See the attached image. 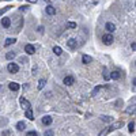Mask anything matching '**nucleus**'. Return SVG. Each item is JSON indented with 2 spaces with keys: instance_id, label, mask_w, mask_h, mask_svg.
I'll return each instance as SVG.
<instances>
[{
  "instance_id": "obj_1",
  "label": "nucleus",
  "mask_w": 136,
  "mask_h": 136,
  "mask_svg": "<svg viewBox=\"0 0 136 136\" xmlns=\"http://www.w3.org/2000/svg\"><path fill=\"white\" fill-rule=\"evenodd\" d=\"M102 41H103V44H105V45H112L114 40H113V36L108 33V34H103V36H102Z\"/></svg>"
},
{
  "instance_id": "obj_2",
  "label": "nucleus",
  "mask_w": 136,
  "mask_h": 136,
  "mask_svg": "<svg viewBox=\"0 0 136 136\" xmlns=\"http://www.w3.org/2000/svg\"><path fill=\"white\" fill-rule=\"evenodd\" d=\"M7 69H8V72H11V74H16V72L19 71V67H18V64H15V63H8Z\"/></svg>"
},
{
  "instance_id": "obj_3",
  "label": "nucleus",
  "mask_w": 136,
  "mask_h": 136,
  "mask_svg": "<svg viewBox=\"0 0 136 136\" xmlns=\"http://www.w3.org/2000/svg\"><path fill=\"white\" fill-rule=\"evenodd\" d=\"M25 52L27 54H33V53H36V48L31 44H27V45H25Z\"/></svg>"
},
{
  "instance_id": "obj_4",
  "label": "nucleus",
  "mask_w": 136,
  "mask_h": 136,
  "mask_svg": "<svg viewBox=\"0 0 136 136\" xmlns=\"http://www.w3.org/2000/svg\"><path fill=\"white\" fill-rule=\"evenodd\" d=\"M19 102H21V105H22V108L23 109H30V102H29V101L27 99H26V98H23V97H21V99H19Z\"/></svg>"
},
{
  "instance_id": "obj_5",
  "label": "nucleus",
  "mask_w": 136,
  "mask_h": 136,
  "mask_svg": "<svg viewBox=\"0 0 136 136\" xmlns=\"http://www.w3.org/2000/svg\"><path fill=\"white\" fill-rule=\"evenodd\" d=\"M105 29L109 31V34H112V33L116 30V25H114V23H112V22H108V23L105 25Z\"/></svg>"
},
{
  "instance_id": "obj_6",
  "label": "nucleus",
  "mask_w": 136,
  "mask_h": 136,
  "mask_svg": "<svg viewBox=\"0 0 136 136\" xmlns=\"http://www.w3.org/2000/svg\"><path fill=\"white\" fill-rule=\"evenodd\" d=\"M67 46H68L69 49H72V50H74V49H76V40L69 38L68 41H67Z\"/></svg>"
},
{
  "instance_id": "obj_7",
  "label": "nucleus",
  "mask_w": 136,
  "mask_h": 136,
  "mask_svg": "<svg viewBox=\"0 0 136 136\" xmlns=\"http://www.w3.org/2000/svg\"><path fill=\"white\" fill-rule=\"evenodd\" d=\"M1 25H3V27L8 29V27L11 26V19H10V18H7V16H4V18L1 19Z\"/></svg>"
},
{
  "instance_id": "obj_8",
  "label": "nucleus",
  "mask_w": 136,
  "mask_h": 136,
  "mask_svg": "<svg viewBox=\"0 0 136 136\" xmlns=\"http://www.w3.org/2000/svg\"><path fill=\"white\" fill-rule=\"evenodd\" d=\"M63 82H64L65 86H71V85H74V83H75V79L72 76H65Z\"/></svg>"
},
{
  "instance_id": "obj_9",
  "label": "nucleus",
  "mask_w": 136,
  "mask_h": 136,
  "mask_svg": "<svg viewBox=\"0 0 136 136\" xmlns=\"http://www.w3.org/2000/svg\"><path fill=\"white\" fill-rule=\"evenodd\" d=\"M8 87H10V90H12V91H18L21 86H19L16 82H11L10 85H8Z\"/></svg>"
},
{
  "instance_id": "obj_10",
  "label": "nucleus",
  "mask_w": 136,
  "mask_h": 136,
  "mask_svg": "<svg viewBox=\"0 0 136 136\" xmlns=\"http://www.w3.org/2000/svg\"><path fill=\"white\" fill-rule=\"evenodd\" d=\"M42 124H44V125H50L52 124V117L50 116H45V117H42Z\"/></svg>"
},
{
  "instance_id": "obj_11",
  "label": "nucleus",
  "mask_w": 136,
  "mask_h": 136,
  "mask_svg": "<svg viewBox=\"0 0 136 136\" xmlns=\"http://www.w3.org/2000/svg\"><path fill=\"white\" fill-rule=\"evenodd\" d=\"M45 10H46V14H48V15H54V14H56V10H54L53 5H48Z\"/></svg>"
},
{
  "instance_id": "obj_12",
  "label": "nucleus",
  "mask_w": 136,
  "mask_h": 136,
  "mask_svg": "<svg viewBox=\"0 0 136 136\" xmlns=\"http://www.w3.org/2000/svg\"><path fill=\"white\" fill-rule=\"evenodd\" d=\"M82 61H83V64H90V63H91V57L89 56V54H83Z\"/></svg>"
},
{
  "instance_id": "obj_13",
  "label": "nucleus",
  "mask_w": 136,
  "mask_h": 136,
  "mask_svg": "<svg viewBox=\"0 0 136 136\" xmlns=\"http://www.w3.org/2000/svg\"><path fill=\"white\" fill-rule=\"evenodd\" d=\"M120 76H121V75H120V72H118V71H113V72H112V74H110V78H112V79H113V80H117V79H120Z\"/></svg>"
},
{
  "instance_id": "obj_14",
  "label": "nucleus",
  "mask_w": 136,
  "mask_h": 136,
  "mask_svg": "<svg viewBox=\"0 0 136 136\" xmlns=\"http://www.w3.org/2000/svg\"><path fill=\"white\" fill-rule=\"evenodd\" d=\"M15 42H16L15 38H7V40H5V42H4V46H10V45L15 44Z\"/></svg>"
},
{
  "instance_id": "obj_15",
  "label": "nucleus",
  "mask_w": 136,
  "mask_h": 136,
  "mask_svg": "<svg viewBox=\"0 0 136 136\" xmlns=\"http://www.w3.org/2000/svg\"><path fill=\"white\" fill-rule=\"evenodd\" d=\"M26 117H27L29 120H34V116H33V110H31V108L26 110Z\"/></svg>"
},
{
  "instance_id": "obj_16",
  "label": "nucleus",
  "mask_w": 136,
  "mask_h": 136,
  "mask_svg": "<svg viewBox=\"0 0 136 136\" xmlns=\"http://www.w3.org/2000/svg\"><path fill=\"white\" fill-rule=\"evenodd\" d=\"M16 128H18V131H23V129L26 128L25 123H23V121H19V123L16 124Z\"/></svg>"
},
{
  "instance_id": "obj_17",
  "label": "nucleus",
  "mask_w": 136,
  "mask_h": 136,
  "mask_svg": "<svg viewBox=\"0 0 136 136\" xmlns=\"http://www.w3.org/2000/svg\"><path fill=\"white\" fill-rule=\"evenodd\" d=\"M14 57H15V52H8V53L7 54H5V59H7V60H12L14 59Z\"/></svg>"
},
{
  "instance_id": "obj_18",
  "label": "nucleus",
  "mask_w": 136,
  "mask_h": 136,
  "mask_svg": "<svg viewBox=\"0 0 136 136\" xmlns=\"http://www.w3.org/2000/svg\"><path fill=\"white\" fill-rule=\"evenodd\" d=\"M53 52H54V54H57V56H60V54L63 53V50H61V48H60V46H54Z\"/></svg>"
},
{
  "instance_id": "obj_19",
  "label": "nucleus",
  "mask_w": 136,
  "mask_h": 136,
  "mask_svg": "<svg viewBox=\"0 0 136 136\" xmlns=\"http://www.w3.org/2000/svg\"><path fill=\"white\" fill-rule=\"evenodd\" d=\"M128 129H129V132H135V121H131V123L128 124Z\"/></svg>"
},
{
  "instance_id": "obj_20",
  "label": "nucleus",
  "mask_w": 136,
  "mask_h": 136,
  "mask_svg": "<svg viewBox=\"0 0 136 136\" xmlns=\"http://www.w3.org/2000/svg\"><path fill=\"white\" fill-rule=\"evenodd\" d=\"M45 85H46V80H45V79H41V80L38 82V89H40V90H41V89H44Z\"/></svg>"
},
{
  "instance_id": "obj_21",
  "label": "nucleus",
  "mask_w": 136,
  "mask_h": 136,
  "mask_svg": "<svg viewBox=\"0 0 136 136\" xmlns=\"http://www.w3.org/2000/svg\"><path fill=\"white\" fill-rule=\"evenodd\" d=\"M99 90H101V86H97V87H95L94 90L91 91V95H92V97H94V95H97V92L99 91Z\"/></svg>"
},
{
  "instance_id": "obj_22",
  "label": "nucleus",
  "mask_w": 136,
  "mask_h": 136,
  "mask_svg": "<svg viewBox=\"0 0 136 136\" xmlns=\"http://www.w3.org/2000/svg\"><path fill=\"white\" fill-rule=\"evenodd\" d=\"M103 78H105V80H109V79H110V75H109L108 71H106V68H105V72H103Z\"/></svg>"
},
{
  "instance_id": "obj_23",
  "label": "nucleus",
  "mask_w": 136,
  "mask_h": 136,
  "mask_svg": "<svg viewBox=\"0 0 136 136\" xmlns=\"http://www.w3.org/2000/svg\"><path fill=\"white\" fill-rule=\"evenodd\" d=\"M53 135H54V132L52 131V129H48V131L45 132V135H44V136H53Z\"/></svg>"
},
{
  "instance_id": "obj_24",
  "label": "nucleus",
  "mask_w": 136,
  "mask_h": 136,
  "mask_svg": "<svg viewBox=\"0 0 136 136\" xmlns=\"http://www.w3.org/2000/svg\"><path fill=\"white\" fill-rule=\"evenodd\" d=\"M26 136H38V134H37L36 131H30V132H27V134H26Z\"/></svg>"
},
{
  "instance_id": "obj_25",
  "label": "nucleus",
  "mask_w": 136,
  "mask_h": 136,
  "mask_svg": "<svg viewBox=\"0 0 136 136\" xmlns=\"http://www.w3.org/2000/svg\"><path fill=\"white\" fill-rule=\"evenodd\" d=\"M68 27L75 29V27H76V23H75V22H68Z\"/></svg>"
},
{
  "instance_id": "obj_26",
  "label": "nucleus",
  "mask_w": 136,
  "mask_h": 136,
  "mask_svg": "<svg viewBox=\"0 0 136 136\" xmlns=\"http://www.w3.org/2000/svg\"><path fill=\"white\" fill-rule=\"evenodd\" d=\"M102 120H103V121H106V123H109V121H112L110 118L108 117V116H102Z\"/></svg>"
},
{
  "instance_id": "obj_27",
  "label": "nucleus",
  "mask_w": 136,
  "mask_h": 136,
  "mask_svg": "<svg viewBox=\"0 0 136 136\" xmlns=\"http://www.w3.org/2000/svg\"><path fill=\"white\" fill-rule=\"evenodd\" d=\"M27 8H29L27 5H22V7L19 8V10H21V11H27Z\"/></svg>"
},
{
  "instance_id": "obj_28",
  "label": "nucleus",
  "mask_w": 136,
  "mask_h": 136,
  "mask_svg": "<svg viewBox=\"0 0 136 136\" xmlns=\"http://www.w3.org/2000/svg\"><path fill=\"white\" fill-rule=\"evenodd\" d=\"M131 48L134 49V52H135V49H136V44H135V42H132V44H131Z\"/></svg>"
},
{
  "instance_id": "obj_29",
  "label": "nucleus",
  "mask_w": 136,
  "mask_h": 136,
  "mask_svg": "<svg viewBox=\"0 0 136 136\" xmlns=\"http://www.w3.org/2000/svg\"><path fill=\"white\" fill-rule=\"evenodd\" d=\"M29 3H37V0H27Z\"/></svg>"
}]
</instances>
